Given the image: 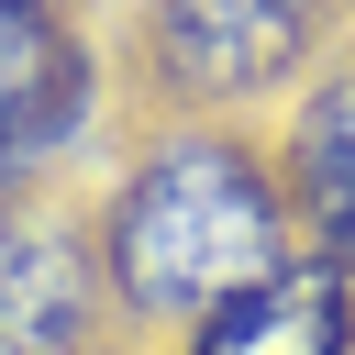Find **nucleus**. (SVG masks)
I'll use <instances>...</instances> for the list:
<instances>
[{
    "instance_id": "nucleus-1",
    "label": "nucleus",
    "mask_w": 355,
    "mask_h": 355,
    "mask_svg": "<svg viewBox=\"0 0 355 355\" xmlns=\"http://www.w3.org/2000/svg\"><path fill=\"white\" fill-rule=\"evenodd\" d=\"M288 255V200L266 189V166L222 133H178L155 144L111 222H100V277L122 288L133 322H200L233 288H255Z\"/></svg>"
},
{
    "instance_id": "nucleus-2",
    "label": "nucleus",
    "mask_w": 355,
    "mask_h": 355,
    "mask_svg": "<svg viewBox=\"0 0 355 355\" xmlns=\"http://www.w3.org/2000/svg\"><path fill=\"white\" fill-rule=\"evenodd\" d=\"M322 0H155V67L178 100H255L300 67Z\"/></svg>"
},
{
    "instance_id": "nucleus-3",
    "label": "nucleus",
    "mask_w": 355,
    "mask_h": 355,
    "mask_svg": "<svg viewBox=\"0 0 355 355\" xmlns=\"http://www.w3.org/2000/svg\"><path fill=\"white\" fill-rule=\"evenodd\" d=\"M100 255L55 200H0V355H89Z\"/></svg>"
},
{
    "instance_id": "nucleus-4",
    "label": "nucleus",
    "mask_w": 355,
    "mask_h": 355,
    "mask_svg": "<svg viewBox=\"0 0 355 355\" xmlns=\"http://www.w3.org/2000/svg\"><path fill=\"white\" fill-rule=\"evenodd\" d=\"M189 355H355V277L333 255H277L255 288L189 322Z\"/></svg>"
},
{
    "instance_id": "nucleus-5",
    "label": "nucleus",
    "mask_w": 355,
    "mask_h": 355,
    "mask_svg": "<svg viewBox=\"0 0 355 355\" xmlns=\"http://www.w3.org/2000/svg\"><path fill=\"white\" fill-rule=\"evenodd\" d=\"M89 111V55L55 22V0H0V166L44 155Z\"/></svg>"
},
{
    "instance_id": "nucleus-6",
    "label": "nucleus",
    "mask_w": 355,
    "mask_h": 355,
    "mask_svg": "<svg viewBox=\"0 0 355 355\" xmlns=\"http://www.w3.org/2000/svg\"><path fill=\"white\" fill-rule=\"evenodd\" d=\"M288 211L311 222V255L355 277V78H333L288 133Z\"/></svg>"
}]
</instances>
